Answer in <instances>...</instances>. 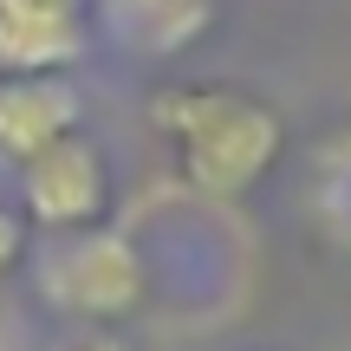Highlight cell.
I'll return each mask as SVG.
<instances>
[{
    "instance_id": "1",
    "label": "cell",
    "mask_w": 351,
    "mask_h": 351,
    "mask_svg": "<svg viewBox=\"0 0 351 351\" xmlns=\"http://www.w3.org/2000/svg\"><path fill=\"white\" fill-rule=\"evenodd\" d=\"M150 117L202 195H247L287 143L280 111L234 85H169L150 98Z\"/></svg>"
},
{
    "instance_id": "2",
    "label": "cell",
    "mask_w": 351,
    "mask_h": 351,
    "mask_svg": "<svg viewBox=\"0 0 351 351\" xmlns=\"http://www.w3.org/2000/svg\"><path fill=\"white\" fill-rule=\"evenodd\" d=\"M104 208H111V169L85 130L20 163V221L46 228V234H85L104 221Z\"/></svg>"
},
{
    "instance_id": "3",
    "label": "cell",
    "mask_w": 351,
    "mask_h": 351,
    "mask_svg": "<svg viewBox=\"0 0 351 351\" xmlns=\"http://www.w3.org/2000/svg\"><path fill=\"white\" fill-rule=\"evenodd\" d=\"M46 300H59L65 313L85 319H117L143 300V261L130 241L85 228V234H65V254L46 267Z\"/></svg>"
},
{
    "instance_id": "4",
    "label": "cell",
    "mask_w": 351,
    "mask_h": 351,
    "mask_svg": "<svg viewBox=\"0 0 351 351\" xmlns=\"http://www.w3.org/2000/svg\"><path fill=\"white\" fill-rule=\"evenodd\" d=\"M91 46L78 0H0V78H65Z\"/></svg>"
},
{
    "instance_id": "5",
    "label": "cell",
    "mask_w": 351,
    "mask_h": 351,
    "mask_svg": "<svg viewBox=\"0 0 351 351\" xmlns=\"http://www.w3.org/2000/svg\"><path fill=\"white\" fill-rule=\"evenodd\" d=\"M78 130V91L65 78H0V156L26 163Z\"/></svg>"
},
{
    "instance_id": "6",
    "label": "cell",
    "mask_w": 351,
    "mask_h": 351,
    "mask_svg": "<svg viewBox=\"0 0 351 351\" xmlns=\"http://www.w3.org/2000/svg\"><path fill=\"white\" fill-rule=\"evenodd\" d=\"M111 13L137 46H182L208 20V0H111Z\"/></svg>"
},
{
    "instance_id": "7",
    "label": "cell",
    "mask_w": 351,
    "mask_h": 351,
    "mask_svg": "<svg viewBox=\"0 0 351 351\" xmlns=\"http://www.w3.org/2000/svg\"><path fill=\"white\" fill-rule=\"evenodd\" d=\"M319 176L332 182V215H351V130L319 143Z\"/></svg>"
},
{
    "instance_id": "8",
    "label": "cell",
    "mask_w": 351,
    "mask_h": 351,
    "mask_svg": "<svg viewBox=\"0 0 351 351\" xmlns=\"http://www.w3.org/2000/svg\"><path fill=\"white\" fill-rule=\"evenodd\" d=\"M20 254H26V221L0 202V274H13V267H20Z\"/></svg>"
},
{
    "instance_id": "9",
    "label": "cell",
    "mask_w": 351,
    "mask_h": 351,
    "mask_svg": "<svg viewBox=\"0 0 351 351\" xmlns=\"http://www.w3.org/2000/svg\"><path fill=\"white\" fill-rule=\"evenodd\" d=\"M85 351H130V345H117V339H91Z\"/></svg>"
}]
</instances>
